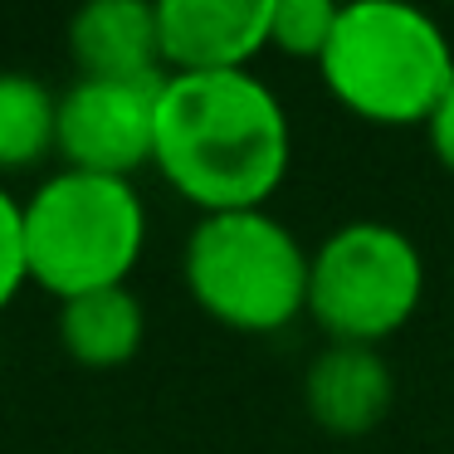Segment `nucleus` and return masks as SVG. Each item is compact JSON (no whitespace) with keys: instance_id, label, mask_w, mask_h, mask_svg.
Here are the masks:
<instances>
[{"instance_id":"ddd939ff","label":"nucleus","mask_w":454,"mask_h":454,"mask_svg":"<svg viewBox=\"0 0 454 454\" xmlns=\"http://www.w3.org/2000/svg\"><path fill=\"white\" fill-rule=\"evenodd\" d=\"M25 284H30V269H25V200H15L0 186V308H11Z\"/></svg>"},{"instance_id":"423d86ee","label":"nucleus","mask_w":454,"mask_h":454,"mask_svg":"<svg viewBox=\"0 0 454 454\" xmlns=\"http://www.w3.org/2000/svg\"><path fill=\"white\" fill-rule=\"evenodd\" d=\"M161 83L74 79L59 93V157L69 171L132 181V171L157 157V103Z\"/></svg>"},{"instance_id":"9d476101","label":"nucleus","mask_w":454,"mask_h":454,"mask_svg":"<svg viewBox=\"0 0 454 454\" xmlns=\"http://www.w3.org/2000/svg\"><path fill=\"white\" fill-rule=\"evenodd\" d=\"M142 333H147V308H142V298L128 284L59 303V342L89 372L128 366L142 347Z\"/></svg>"},{"instance_id":"7ed1b4c3","label":"nucleus","mask_w":454,"mask_h":454,"mask_svg":"<svg viewBox=\"0 0 454 454\" xmlns=\"http://www.w3.org/2000/svg\"><path fill=\"white\" fill-rule=\"evenodd\" d=\"M142 245L147 206L132 181L64 167L25 196V269L59 303L128 284Z\"/></svg>"},{"instance_id":"f8f14e48","label":"nucleus","mask_w":454,"mask_h":454,"mask_svg":"<svg viewBox=\"0 0 454 454\" xmlns=\"http://www.w3.org/2000/svg\"><path fill=\"white\" fill-rule=\"evenodd\" d=\"M333 0H274V25H269V50L288 54V59H323L327 40L337 25Z\"/></svg>"},{"instance_id":"0eeeda50","label":"nucleus","mask_w":454,"mask_h":454,"mask_svg":"<svg viewBox=\"0 0 454 454\" xmlns=\"http://www.w3.org/2000/svg\"><path fill=\"white\" fill-rule=\"evenodd\" d=\"M274 0H161L167 74H245L269 50Z\"/></svg>"},{"instance_id":"6e6552de","label":"nucleus","mask_w":454,"mask_h":454,"mask_svg":"<svg viewBox=\"0 0 454 454\" xmlns=\"http://www.w3.org/2000/svg\"><path fill=\"white\" fill-rule=\"evenodd\" d=\"M69 54L79 64V79H108V83L167 79L157 5H142V0H93V5H83L69 20Z\"/></svg>"},{"instance_id":"f03ea898","label":"nucleus","mask_w":454,"mask_h":454,"mask_svg":"<svg viewBox=\"0 0 454 454\" xmlns=\"http://www.w3.org/2000/svg\"><path fill=\"white\" fill-rule=\"evenodd\" d=\"M327 93L376 128H425L454 83L444 30L401 0H352L337 11L333 40L317 59Z\"/></svg>"},{"instance_id":"f257e3e1","label":"nucleus","mask_w":454,"mask_h":454,"mask_svg":"<svg viewBox=\"0 0 454 454\" xmlns=\"http://www.w3.org/2000/svg\"><path fill=\"white\" fill-rule=\"evenodd\" d=\"M294 128L278 93L254 74H167L157 103V157L176 196L200 215L264 210L284 186Z\"/></svg>"},{"instance_id":"9b49d317","label":"nucleus","mask_w":454,"mask_h":454,"mask_svg":"<svg viewBox=\"0 0 454 454\" xmlns=\"http://www.w3.org/2000/svg\"><path fill=\"white\" fill-rule=\"evenodd\" d=\"M59 152V93H50L35 74H0V171L40 167Z\"/></svg>"},{"instance_id":"20e7f679","label":"nucleus","mask_w":454,"mask_h":454,"mask_svg":"<svg viewBox=\"0 0 454 454\" xmlns=\"http://www.w3.org/2000/svg\"><path fill=\"white\" fill-rule=\"evenodd\" d=\"M313 254L269 210H220L200 215L186 235L181 278L206 317L230 333L269 337L308 313Z\"/></svg>"},{"instance_id":"4468645a","label":"nucleus","mask_w":454,"mask_h":454,"mask_svg":"<svg viewBox=\"0 0 454 454\" xmlns=\"http://www.w3.org/2000/svg\"><path fill=\"white\" fill-rule=\"evenodd\" d=\"M425 137H430V152L444 171H454V83L444 89V98L434 103L430 122H425Z\"/></svg>"},{"instance_id":"39448f33","label":"nucleus","mask_w":454,"mask_h":454,"mask_svg":"<svg viewBox=\"0 0 454 454\" xmlns=\"http://www.w3.org/2000/svg\"><path fill=\"white\" fill-rule=\"evenodd\" d=\"M425 298V259L405 230L386 220L337 225L313 249L308 317L327 342L381 347L415 317Z\"/></svg>"},{"instance_id":"1a4fd4ad","label":"nucleus","mask_w":454,"mask_h":454,"mask_svg":"<svg viewBox=\"0 0 454 454\" xmlns=\"http://www.w3.org/2000/svg\"><path fill=\"white\" fill-rule=\"evenodd\" d=\"M391 366L376 347H352V342H327L313 356L303 376V401L308 415L337 440L376 430L381 415L391 411Z\"/></svg>"}]
</instances>
